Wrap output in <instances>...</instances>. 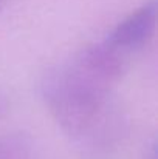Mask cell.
<instances>
[{
    "mask_svg": "<svg viewBox=\"0 0 158 159\" xmlns=\"http://www.w3.org/2000/svg\"><path fill=\"white\" fill-rule=\"evenodd\" d=\"M6 105H8V102H6V96H5V93L0 90V117H2V114L5 113Z\"/></svg>",
    "mask_w": 158,
    "mask_h": 159,
    "instance_id": "cell-3",
    "label": "cell"
},
{
    "mask_svg": "<svg viewBox=\"0 0 158 159\" xmlns=\"http://www.w3.org/2000/svg\"><path fill=\"white\" fill-rule=\"evenodd\" d=\"M157 20V5L154 0L143 3L140 8L126 16L112 30L105 42L118 50L119 53L127 54L141 48L154 34Z\"/></svg>",
    "mask_w": 158,
    "mask_h": 159,
    "instance_id": "cell-2",
    "label": "cell"
},
{
    "mask_svg": "<svg viewBox=\"0 0 158 159\" xmlns=\"http://www.w3.org/2000/svg\"><path fill=\"white\" fill-rule=\"evenodd\" d=\"M124 70L126 54L104 40L76 53L44 79V101L70 138L96 141L115 131L108 96Z\"/></svg>",
    "mask_w": 158,
    "mask_h": 159,
    "instance_id": "cell-1",
    "label": "cell"
}]
</instances>
